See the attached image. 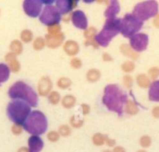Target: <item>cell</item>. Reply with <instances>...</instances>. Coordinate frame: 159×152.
Masks as SVG:
<instances>
[{
	"label": "cell",
	"instance_id": "1",
	"mask_svg": "<svg viewBox=\"0 0 159 152\" xmlns=\"http://www.w3.org/2000/svg\"><path fill=\"white\" fill-rule=\"evenodd\" d=\"M127 95L116 84H110L105 86L102 102L111 111H114L121 116L123 107L127 101Z\"/></svg>",
	"mask_w": 159,
	"mask_h": 152
},
{
	"label": "cell",
	"instance_id": "2",
	"mask_svg": "<svg viewBox=\"0 0 159 152\" xmlns=\"http://www.w3.org/2000/svg\"><path fill=\"white\" fill-rule=\"evenodd\" d=\"M9 96L13 100H22L30 107L38 105V97L36 92L25 82L18 81L15 82L8 91Z\"/></svg>",
	"mask_w": 159,
	"mask_h": 152
},
{
	"label": "cell",
	"instance_id": "3",
	"mask_svg": "<svg viewBox=\"0 0 159 152\" xmlns=\"http://www.w3.org/2000/svg\"><path fill=\"white\" fill-rule=\"evenodd\" d=\"M121 21L120 18H107L102 30L94 38L99 46L108 47L111 39L121 32Z\"/></svg>",
	"mask_w": 159,
	"mask_h": 152
},
{
	"label": "cell",
	"instance_id": "4",
	"mask_svg": "<svg viewBox=\"0 0 159 152\" xmlns=\"http://www.w3.org/2000/svg\"><path fill=\"white\" fill-rule=\"evenodd\" d=\"M24 129L33 136H39L46 132L48 120L46 116L40 110L30 112L27 119L23 124Z\"/></svg>",
	"mask_w": 159,
	"mask_h": 152
},
{
	"label": "cell",
	"instance_id": "5",
	"mask_svg": "<svg viewBox=\"0 0 159 152\" xmlns=\"http://www.w3.org/2000/svg\"><path fill=\"white\" fill-rule=\"evenodd\" d=\"M7 116L16 125H23L30 114V106L20 100L9 103L7 108Z\"/></svg>",
	"mask_w": 159,
	"mask_h": 152
},
{
	"label": "cell",
	"instance_id": "6",
	"mask_svg": "<svg viewBox=\"0 0 159 152\" xmlns=\"http://www.w3.org/2000/svg\"><path fill=\"white\" fill-rule=\"evenodd\" d=\"M158 13V4L154 0H148L137 3L135 6L132 14L140 21H144L154 17Z\"/></svg>",
	"mask_w": 159,
	"mask_h": 152
},
{
	"label": "cell",
	"instance_id": "7",
	"mask_svg": "<svg viewBox=\"0 0 159 152\" xmlns=\"http://www.w3.org/2000/svg\"><path fill=\"white\" fill-rule=\"evenodd\" d=\"M143 21L133 15L126 13L121 21V34L125 38H130L141 29Z\"/></svg>",
	"mask_w": 159,
	"mask_h": 152
},
{
	"label": "cell",
	"instance_id": "8",
	"mask_svg": "<svg viewBox=\"0 0 159 152\" xmlns=\"http://www.w3.org/2000/svg\"><path fill=\"white\" fill-rule=\"evenodd\" d=\"M40 21L45 25L52 26L59 24L61 21V14L56 7L47 5L40 15Z\"/></svg>",
	"mask_w": 159,
	"mask_h": 152
},
{
	"label": "cell",
	"instance_id": "9",
	"mask_svg": "<svg viewBox=\"0 0 159 152\" xmlns=\"http://www.w3.org/2000/svg\"><path fill=\"white\" fill-rule=\"evenodd\" d=\"M148 42H149V37L144 33L135 34L129 38L130 47L136 52H142L146 50Z\"/></svg>",
	"mask_w": 159,
	"mask_h": 152
},
{
	"label": "cell",
	"instance_id": "10",
	"mask_svg": "<svg viewBox=\"0 0 159 152\" xmlns=\"http://www.w3.org/2000/svg\"><path fill=\"white\" fill-rule=\"evenodd\" d=\"M42 4V1L39 0H25L23 3V8L27 16L36 17L41 13Z\"/></svg>",
	"mask_w": 159,
	"mask_h": 152
},
{
	"label": "cell",
	"instance_id": "11",
	"mask_svg": "<svg viewBox=\"0 0 159 152\" xmlns=\"http://www.w3.org/2000/svg\"><path fill=\"white\" fill-rule=\"evenodd\" d=\"M71 21L77 28L86 30L88 28V18L81 10H75L71 13Z\"/></svg>",
	"mask_w": 159,
	"mask_h": 152
},
{
	"label": "cell",
	"instance_id": "12",
	"mask_svg": "<svg viewBox=\"0 0 159 152\" xmlns=\"http://www.w3.org/2000/svg\"><path fill=\"white\" fill-rule=\"evenodd\" d=\"M65 39V35L62 32L56 34V35H50L47 34L45 35V44L48 48L56 49L60 47Z\"/></svg>",
	"mask_w": 159,
	"mask_h": 152
},
{
	"label": "cell",
	"instance_id": "13",
	"mask_svg": "<svg viewBox=\"0 0 159 152\" xmlns=\"http://www.w3.org/2000/svg\"><path fill=\"white\" fill-rule=\"evenodd\" d=\"M52 82L48 77H42L38 82V91L40 96H46L51 93L52 89Z\"/></svg>",
	"mask_w": 159,
	"mask_h": 152
},
{
	"label": "cell",
	"instance_id": "14",
	"mask_svg": "<svg viewBox=\"0 0 159 152\" xmlns=\"http://www.w3.org/2000/svg\"><path fill=\"white\" fill-rule=\"evenodd\" d=\"M77 5V1L73 0H58L56 1V8L60 14H66L70 13Z\"/></svg>",
	"mask_w": 159,
	"mask_h": 152
},
{
	"label": "cell",
	"instance_id": "15",
	"mask_svg": "<svg viewBox=\"0 0 159 152\" xmlns=\"http://www.w3.org/2000/svg\"><path fill=\"white\" fill-rule=\"evenodd\" d=\"M43 147V141L38 136H31L28 139L29 152H40Z\"/></svg>",
	"mask_w": 159,
	"mask_h": 152
},
{
	"label": "cell",
	"instance_id": "16",
	"mask_svg": "<svg viewBox=\"0 0 159 152\" xmlns=\"http://www.w3.org/2000/svg\"><path fill=\"white\" fill-rule=\"evenodd\" d=\"M5 60L8 64V67L13 72H18L20 70V63L16 59V55L13 53H8L5 56Z\"/></svg>",
	"mask_w": 159,
	"mask_h": 152
},
{
	"label": "cell",
	"instance_id": "17",
	"mask_svg": "<svg viewBox=\"0 0 159 152\" xmlns=\"http://www.w3.org/2000/svg\"><path fill=\"white\" fill-rule=\"evenodd\" d=\"M63 50L69 56H75L80 51V46L77 42L74 40H67L64 43Z\"/></svg>",
	"mask_w": 159,
	"mask_h": 152
},
{
	"label": "cell",
	"instance_id": "18",
	"mask_svg": "<svg viewBox=\"0 0 159 152\" xmlns=\"http://www.w3.org/2000/svg\"><path fill=\"white\" fill-rule=\"evenodd\" d=\"M119 11H120V6H119V2L116 0H112L110 2L109 6L107 7L104 15L106 18L116 17V14H118Z\"/></svg>",
	"mask_w": 159,
	"mask_h": 152
},
{
	"label": "cell",
	"instance_id": "19",
	"mask_svg": "<svg viewBox=\"0 0 159 152\" xmlns=\"http://www.w3.org/2000/svg\"><path fill=\"white\" fill-rule=\"evenodd\" d=\"M148 98L151 101L159 102V80H155L151 84L148 91Z\"/></svg>",
	"mask_w": 159,
	"mask_h": 152
},
{
	"label": "cell",
	"instance_id": "20",
	"mask_svg": "<svg viewBox=\"0 0 159 152\" xmlns=\"http://www.w3.org/2000/svg\"><path fill=\"white\" fill-rule=\"evenodd\" d=\"M119 50H120V52L122 53V54L127 56V57L131 58L133 60H137L139 58V56H140L139 53H137L135 50H133L132 47L129 44H122L120 46V47H119Z\"/></svg>",
	"mask_w": 159,
	"mask_h": 152
},
{
	"label": "cell",
	"instance_id": "21",
	"mask_svg": "<svg viewBox=\"0 0 159 152\" xmlns=\"http://www.w3.org/2000/svg\"><path fill=\"white\" fill-rule=\"evenodd\" d=\"M125 111L129 115H134L139 112V107L134 101L128 99L125 104Z\"/></svg>",
	"mask_w": 159,
	"mask_h": 152
},
{
	"label": "cell",
	"instance_id": "22",
	"mask_svg": "<svg viewBox=\"0 0 159 152\" xmlns=\"http://www.w3.org/2000/svg\"><path fill=\"white\" fill-rule=\"evenodd\" d=\"M10 75V69L8 65L1 63L0 64V86L2 82H7Z\"/></svg>",
	"mask_w": 159,
	"mask_h": 152
},
{
	"label": "cell",
	"instance_id": "23",
	"mask_svg": "<svg viewBox=\"0 0 159 152\" xmlns=\"http://www.w3.org/2000/svg\"><path fill=\"white\" fill-rule=\"evenodd\" d=\"M137 83L141 88H148L150 87L151 82L146 74H140L137 76Z\"/></svg>",
	"mask_w": 159,
	"mask_h": 152
},
{
	"label": "cell",
	"instance_id": "24",
	"mask_svg": "<svg viewBox=\"0 0 159 152\" xmlns=\"http://www.w3.org/2000/svg\"><path fill=\"white\" fill-rule=\"evenodd\" d=\"M87 80L90 82H96L100 79L101 72L100 71L95 68H91L88 70L86 75Z\"/></svg>",
	"mask_w": 159,
	"mask_h": 152
},
{
	"label": "cell",
	"instance_id": "25",
	"mask_svg": "<svg viewBox=\"0 0 159 152\" xmlns=\"http://www.w3.org/2000/svg\"><path fill=\"white\" fill-rule=\"evenodd\" d=\"M10 50L11 53H14L15 55L21 54L24 50L22 42L19 40H13L10 45Z\"/></svg>",
	"mask_w": 159,
	"mask_h": 152
},
{
	"label": "cell",
	"instance_id": "26",
	"mask_svg": "<svg viewBox=\"0 0 159 152\" xmlns=\"http://www.w3.org/2000/svg\"><path fill=\"white\" fill-rule=\"evenodd\" d=\"M76 97L73 95H66L62 99V107L66 109H70L73 107L76 104Z\"/></svg>",
	"mask_w": 159,
	"mask_h": 152
},
{
	"label": "cell",
	"instance_id": "27",
	"mask_svg": "<svg viewBox=\"0 0 159 152\" xmlns=\"http://www.w3.org/2000/svg\"><path fill=\"white\" fill-rule=\"evenodd\" d=\"M34 38V34L29 29H25V30L22 31L20 33V39L25 43H28V42H31L32 39Z\"/></svg>",
	"mask_w": 159,
	"mask_h": 152
},
{
	"label": "cell",
	"instance_id": "28",
	"mask_svg": "<svg viewBox=\"0 0 159 152\" xmlns=\"http://www.w3.org/2000/svg\"><path fill=\"white\" fill-rule=\"evenodd\" d=\"M72 85L71 79L67 77H62L57 81V86L59 88L65 90V89L69 88Z\"/></svg>",
	"mask_w": 159,
	"mask_h": 152
},
{
	"label": "cell",
	"instance_id": "29",
	"mask_svg": "<svg viewBox=\"0 0 159 152\" xmlns=\"http://www.w3.org/2000/svg\"><path fill=\"white\" fill-rule=\"evenodd\" d=\"M60 100H61V96L59 92L52 91L51 93L48 94V101H49L52 104L56 105L58 103H59Z\"/></svg>",
	"mask_w": 159,
	"mask_h": 152
},
{
	"label": "cell",
	"instance_id": "30",
	"mask_svg": "<svg viewBox=\"0 0 159 152\" xmlns=\"http://www.w3.org/2000/svg\"><path fill=\"white\" fill-rule=\"evenodd\" d=\"M45 46V41L42 37H38L33 42V47L35 50H42Z\"/></svg>",
	"mask_w": 159,
	"mask_h": 152
},
{
	"label": "cell",
	"instance_id": "31",
	"mask_svg": "<svg viewBox=\"0 0 159 152\" xmlns=\"http://www.w3.org/2000/svg\"><path fill=\"white\" fill-rule=\"evenodd\" d=\"M121 68L124 72H126V73L129 72L130 73V72L134 71V69H135V64L131 61H126L124 63H123Z\"/></svg>",
	"mask_w": 159,
	"mask_h": 152
},
{
	"label": "cell",
	"instance_id": "32",
	"mask_svg": "<svg viewBox=\"0 0 159 152\" xmlns=\"http://www.w3.org/2000/svg\"><path fill=\"white\" fill-rule=\"evenodd\" d=\"M97 29L94 27H88L86 30H84V36L87 39H94L97 35Z\"/></svg>",
	"mask_w": 159,
	"mask_h": 152
},
{
	"label": "cell",
	"instance_id": "33",
	"mask_svg": "<svg viewBox=\"0 0 159 152\" xmlns=\"http://www.w3.org/2000/svg\"><path fill=\"white\" fill-rule=\"evenodd\" d=\"M92 141L95 145H102V144H104V143H105V136L102 135V133H95V134L93 136Z\"/></svg>",
	"mask_w": 159,
	"mask_h": 152
},
{
	"label": "cell",
	"instance_id": "34",
	"mask_svg": "<svg viewBox=\"0 0 159 152\" xmlns=\"http://www.w3.org/2000/svg\"><path fill=\"white\" fill-rule=\"evenodd\" d=\"M84 122V119H77L75 115L71 116V118H70V125H71L73 128H76V129L81 127L82 125H83Z\"/></svg>",
	"mask_w": 159,
	"mask_h": 152
},
{
	"label": "cell",
	"instance_id": "35",
	"mask_svg": "<svg viewBox=\"0 0 159 152\" xmlns=\"http://www.w3.org/2000/svg\"><path fill=\"white\" fill-rule=\"evenodd\" d=\"M71 128L67 125H62L59 128V133L62 136H68L71 134Z\"/></svg>",
	"mask_w": 159,
	"mask_h": 152
},
{
	"label": "cell",
	"instance_id": "36",
	"mask_svg": "<svg viewBox=\"0 0 159 152\" xmlns=\"http://www.w3.org/2000/svg\"><path fill=\"white\" fill-rule=\"evenodd\" d=\"M148 75L149 77L152 80L155 81L159 77V67H152L148 70Z\"/></svg>",
	"mask_w": 159,
	"mask_h": 152
},
{
	"label": "cell",
	"instance_id": "37",
	"mask_svg": "<svg viewBox=\"0 0 159 152\" xmlns=\"http://www.w3.org/2000/svg\"><path fill=\"white\" fill-rule=\"evenodd\" d=\"M140 144L143 147H148L151 144V138L148 135L141 136L140 139Z\"/></svg>",
	"mask_w": 159,
	"mask_h": 152
},
{
	"label": "cell",
	"instance_id": "38",
	"mask_svg": "<svg viewBox=\"0 0 159 152\" xmlns=\"http://www.w3.org/2000/svg\"><path fill=\"white\" fill-rule=\"evenodd\" d=\"M61 25L59 24H54V25H52V26H48V34L50 35H56V34L59 33L61 32Z\"/></svg>",
	"mask_w": 159,
	"mask_h": 152
},
{
	"label": "cell",
	"instance_id": "39",
	"mask_svg": "<svg viewBox=\"0 0 159 152\" xmlns=\"http://www.w3.org/2000/svg\"><path fill=\"white\" fill-rule=\"evenodd\" d=\"M123 84L127 89H131L134 84V79L129 75H126L123 76Z\"/></svg>",
	"mask_w": 159,
	"mask_h": 152
},
{
	"label": "cell",
	"instance_id": "40",
	"mask_svg": "<svg viewBox=\"0 0 159 152\" xmlns=\"http://www.w3.org/2000/svg\"><path fill=\"white\" fill-rule=\"evenodd\" d=\"M70 66H71L73 68L75 69H79L82 67V61L80 58L77 57H73V59H71L70 61Z\"/></svg>",
	"mask_w": 159,
	"mask_h": 152
},
{
	"label": "cell",
	"instance_id": "41",
	"mask_svg": "<svg viewBox=\"0 0 159 152\" xmlns=\"http://www.w3.org/2000/svg\"><path fill=\"white\" fill-rule=\"evenodd\" d=\"M59 136H60V134L59 133V132L51 131L48 133L47 137L51 142H56L59 139Z\"/></svg>",
	"mask_w": 159,
	"mask_h": 152
},
{
	"label": "cell",
	"instance_id": "42",
	"mask_svg": "<svg viewBox=\"0 0 159 152\" xmlns=\"http://www.w3.org/2000/svg\"><path fill=\"white\" fill-rule=\"evenodd\" d=\"M12 133L14 135H20L23 132V128L21 125H16V124H14V125L12 126Z\"/></svg>",
	"mask_w": 159,
	"mask_h": 152
},
{
	"label": "cell",
	"instance_id": "43",
	"mask_svg": "<svg viewBox=\"0 0 159 152\" xmlns=\"http://www.w3.org/2000/svg\"><path fill=\"white\" fill-rule=\"evenodd\" d=\"M84 45L86 47H88V46H92L94 49L98 48V44L96 42L94 39H87V40L84 41Z\"/></svg>",
	"mask_w": 159,
	"mask_h": 152
},
{
	"label": "cell",
	"instance_id": "44",
	"mask_svg": "<svg viewBox=\"0 0 159 152\" xmlns=\"http://www.w3.org/2000/svg\"><path fill=\"white\" fill-rule=\"evenodd\" d=\"M81 107H82V111H83L84 115H86L89 114L90 111H91V107H90L88 104H83L81 105Z\"/></svg>",
	"mask_w": 159,
	"mask_h": 152
},
{
	"label": "cell",
	"instance_id": "45",
	"mask_svg": "<svg viewBox=\"0 0 159 152\" xmlns=\"http://www.w3.org/2000/svg\"><path fill=\"white\" fill-rule=\"evenodd\" d=\"M151 114H152V116L155 119H159V106H156L154 108L152 109V111H151Z\"/></svg>",
	"mask_w": 159,
	"mask_h": 152
},
{
	"label": "cell",
	"instance_id": "46",
	"mask_svg": "<svg viewBox=\"0 0 159 152\" xmlns=\"http://www.w3.org/2000/svg\"><path fill=\"white\" fill-rule=\"evenodd\" d=\"M105 142L106 143L108 146H110V147H112V146H114L115 144H116V141H115L114 140L109 139L107 135H105Z\"/></svg>",
	"mask_w": 159,
	"mask_h": 152
},
{
	"label": "cell",
	"instance_id": "47",
	"mask_svg": "<svg viewBox=\"0 0 159 152\" xmlns=\"http://www.w3.org/2000/svg\"><path fill=\"white\" fill-rule=\"evenodd\" d=\"M102 59L104 61H112V57L111 55L108 53H104L102 54Z\"/></svg>",
	"mask_w": 159,
	"mask_h": 152
},
{
	"label": "cell",
	"instance_id": "48",
	"mask_svg": "<svg viewBox=\"0 0 159 152\" xmlns=\"http://www.w3.org/2000/svg\"><path fill=\"white\" fill-rule=\"evenodd\" d=\"M153 24L157 28H159V13H157L153 20Z\"/></svg>",
	"mask_w": 159,
	"mask_h": 152
},
{
	"label": "cell",
	"instance_id": "49",
	"mask_svg": "<svg viewBox=\"0 0 159 152\" xmlns=\"http://www.w3.org/2000/svg\"><path fill=\"white\" fill-rule=\"evenodd\" d=\"M113 152H126L124 149L121 147H115L114 150H113Z\"/></svg>",
	"mask_w": 159,
	"mask_h": 152
},
{
	"label": "cell",
	"instance_id": "50",
	"mask_svg": "<svg viewBox=\"0 0 159 152\" xmlns=\"http://www.w3.org/2000/svg\"><path fill=\"white\" fill-rule=\"evenodd\" d=\"M17 152H29V150L28 148H27V147H20V148L18 150Z\"/></svg>",
	"mask_w": 159,
	"mask_h": 152
},
{
	"label": "cell",
	"instance_id": "51",
	"mask_svg": "<svg viewBox=\"0 0 159 152\" xmlns=\"http://www.w3.org/2000/svg\"><path fill=\"white\" fill-rule=\"evenodd\" d=\"M137 152H147V151L146 150H138Z\"/></svg>",
	"mask_w": 159,
	"mask_h": 152
},
{
	"label": "cell",
	"instance_id": "52",
	"mask_svg": "<svg viewBox=\"0 0 159 152\" xmlns=\"http://www.w3.org/2000/svg\"><path fill=\"white\" fill-rule=\"evenodd\" d=\"M104 152H110L109 150H105V151H104Z\"/></svg>",
	"mask_w": 159,
	"mask_h": 152
}]
</instances>
